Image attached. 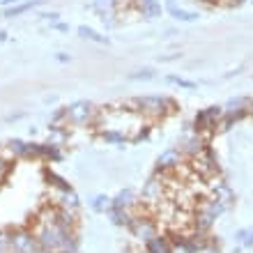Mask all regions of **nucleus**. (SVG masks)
I'll return each mask as SVG.
<instances>
[{
  "instance_id": "obj_1",
  "label": "nucleus",
  "mask_w": 253,
  "mask_h": 253,
  "mask_svg": "<svg viewBox=\"0 0 253 253\" xmlns=\"http://www.w3.org/2000/svg\"><path fill=\"white\" fill-rule=\"evenodd\" d=\"M126 106H133V111L143 113L150 120H159V118H166L168 113L177 111V101L170 99V97H164V94H147V97L129 99Z\"/></svg>"
},
{
  "instance_id": "obj_2",
  "label": "nucleus",
  "mask_w": 253,
  "mask_h": 253,
  "mask_svg": "<svg viewBox=\"0 0 253 253\" xmlns=\"http://www.w3.org/2000/svg\"><path fill=\"white\" fill-rule=\"evenodd\" d=\"M35 237H37V242H40V247L44 249V251H62L65 249V244L69 242V237L76 233H69V230H65V228L55 226V223H37L35 226Z\"/></svg>"
},
{
  "instance_id": "obj_3",
  "label": "nucleus",
  "mask_w": 253,
  "mask_h": 253,
  "mask_svg": "<svg viewBox=\"0 0 253 253\" xmlns=\"http://www.w3.org/2000/svg\"><path fill=\"white\" fill-rule=\"evenodd\" d=\"M126 230H129L133 240L140 242L143 247H145L150 240H154V237L159 235L157 223H154L152 216H147V214H133V219H131V223L126 226Z\"/></svg>"
},
{
  "instance_id": "obj_4",
  "label": "nucleus",
  "mask_w": 253,
  "mask_h": 253,
  "mask_svg": "<svg viewBox=\"0 0 253 253\" xmlns=\"http://www.w3.org/2000/svg\"><path fill=\"white\" fill-rule=\"evenodd\" d=\"M99 118V111L90 101H74L72 106H67V125L72 126H85Z\"/></svg>"
},
{
  "instance_id": "obj_5",
  "label": "nucleus",
  "mask_w": 253,
  "mask_h": 253,
  "mask_svg": "<svg viewBox=\"0 0 253 253\" xmlns=\"http://www.w3.org/2000/svg\"><path fill=\"white\" fill-rule=\"evenodd\" d=\"M40 251H44V249L40 247V242H37L33 230L21 228V230L9 233V253H40Z\"/></svg>"
},
{
  "instance_id": "obj_6",
  "label": "nucleus",
  "mask_w": 253,
  "mask_h": 253,
  "mask_svg": "<svg viewBox=\"0 0 253 253\" xmlns=\"http://www.w3.org/2000/svg\"><path fill=\"white\" fill-rule=\"evenodd\" d=\"M182 164H184V154H182L177 147H170V150L159 154V159H157V175H166V173H173V170H180Z\"/></svg>"
},
{
  "instance_id": "obj_7",
  "label": "nucleus",
  "mask_w": 253,
  "mask_h": 253,
  "mask_svg": "<svg viewBox=\"0 0 253 253\" xmlns=\"http://www.w3.org/2000/svg\"><path fill=\"white\" fill-rule=\"evenodd\" d=\"M164 198V175H157L154 173L150 180L143 184L140 189V200H143V205H154V203H159Z\"/></svg>"
},
{
  "instance_id": "obj_8",
  "label": "nucleus",
  "mask_w": 253,
  "mask_h": 253,
  "mask_svg": "<svg viewBox=\"0 0 253 253\" xmlns=\"http://www.w3.org/2000/svg\"><path fill=\"white\" fill-rule=\"evenodd\" d=\"M205 145H207V140H205V136H200V133H189V136H184V138L180 140V150L184 157H189V159H196L203 150H205Z\"/></svg>"
},
{
  "instance_id": "obj_9",
  "label": "nucleus",
  "mask_w": 253,
  "mask_h": 253,
  "mask_svg": "<svg viewBox=\"0 0 253 253\" xmlns=\"http://www.w3.org/2000/svg\"><path fill=\"white\" fill-rule=\"evenodd\" d=\"M138 203H140V200L136 198L133 189H122V191H118V196L113 198V207H115V210H133Z\"/></svg>"
},
{
  "instance_id": "obj_10",
  "label": "nucleus",
  "mask_w": 253,
  "mask_h": 253,
  "mask_svg": "<svg viewBox=\"0 0 253 253\" xmlns=\"http://www.w3.org/2000/svg\"><path fill=\"white\" fill-rule=\"evenodd\" d=\"M7 147H9V152H12L16 159H35L33 143H26V140H21V138H12Z\"/></svg>"
},
{
  "instance_id": "obj_11",
  "label": "nucleus",
  "mask_w": 253,
  "mask_h": 253,
  "mask_svg": "<svg viewBox=\"0 0 253 253\" xmlns=\"http://www.w3.org/2000/svg\"><path fill=\"white\" fill-rule=\"evenodd\" d=\"M55 205L76 212L81 203H79V196H76V191H74V189H67V191H58V193H55Z\"/></svg>"
},
{
  "instance_id": "obj_12",
  "label": "nucleus",
  "mask_w": 253,
  "mask_h": 253,
  "mask_svg": "<svg viewBox=\"0 0 253 253\" xmlns=\"http://www.w3.org/2000/svg\"><path fill=\"white\" fill-rule=\"evenodd\" d=\"M143 249H145V253H173V247H170L168 235H157V237L147 242Z\"/></svg>"
},
{
  "instance_id": "obj_13",
  "label": "nucleus",
  "mask_w": 253,
  "mask_h": 253,
  "mask_svg": "<svg viewBox=\"0 0 253 253\" xmlns=\"http://www.w3.org/2000/svg\"><path fill=\"white\" fill-rule=\"evenodd\" d=\"M166 9L173 14V19H177V21H187V23H191V21L198 19V12L182 9V7H177V2H175V0H166Z\"/></svg>"
},
{
  "instance_id": "obj_14",
  "label": "nucleus",
  "mask_w": 253,
  "mask_h": 253,
  "mask_svg": "<svg viewBox=\"0 0 253 253\" xmlns=\"http://www.w3.org/2000/svg\"><path fill=\"white\" fill-rule=\"evenodd\" d=\"M138 9L145 19H157V16H161V2L159 0H138Z\"/></svg>"
},
{
  "instance_id": "obj_15",
  "label": "nucleus",
  "mask_w": 253,
  "mask_h": 253,
  "mask_svg": "<svg viewBox=\"0 0 253 253\" xmlns=\"http://www.w3.org/2000/svg\"><path fill=\"white\" fill-rule=\"evenodd\" d=\"M90 207H92V212L97 214H106L111 207H113V198H108L106 193H99V196H94L90 200Z\"/></svg>"
},
{
  "instance_id": "obj_16",
  "label": "nucleus",
  "mask_w": 253,
  "mask_h": 253,
  "mask_svg": "<svg viewBox=\"0 0 253 253\" xmlns=\"http://www.w3.org/2000/svg\"><path fill=\"white\" fill-rule=\"evenodd\" d=\"M40 5H44V0H30V2H21V5H16V7H7L5 16H7V19H14V16H21V14H26L28 9L40 7Z\"/></svg>"
},
{
  "instance_id": "obj_17",
  "label": "nucleus",
  "mask_w": 253,
  "mask_h": 253,
  "mask_svg": "<svg viewBox=\"0 0 253 253\" xmlns=\"http://www.w3.org/2000/svg\"><path fill=\"white\" fill-rule=\"evenodd\" d=\"M92 9L99 14V16L115 14V9H118V0H94V2H92Z\"/></svg>"
},
{
  "instance_id": "obj_18",
  "label": "nucleus",
  "mask_w": 253,
  "mask_h": 253,
  "mask_svg": "<svg viewBox=\"0 0 253 253\" xmlns=\"http://www.w3.org/2000/svg\"><path fill=\"white\" fill-rule=\"evenodd\" d=\"M251 108V99H247V97H235V99H230L223 106V111H228V113H240V111H249Z\"/></svg>"
},
{
  "instance_id": "obj_19",
  "label": "nucleus",
  "mask_w": 253,
  "mask_h": 253,
  "mask_svg": "<svg viewBox=\"0 0 253 253\" xmlns=\"http://www.w3.org/2000/svg\"><path fill=\"white\" fill-rule=\"evenodd\" d=\"M76 33H79L83 40L97 42V44H108V37H104V35H99L97 30H92V28H87V26H79L76 28Z\"/></svg>"
},
{
  "instance_id": "obj_20",
  "label": "nucleus",
  "mask_w": 253,
  "mask_h": 253,
  "mask_svg": "<svg viewBox=\"0 0 253 253\" xmlns=\"http://www.w3.org/2000/svg\"><path fill=\"white\" fill-rule=\"evenodd\" d=\"M101 138L111 143V145H125L126 143V136L125 131H118V129H106V131H101Z\"/></svg>"
},
{
  "instance_id": "obj_21",
  "label": "nucleus",
  "mask_w": 253,
  "mask_h": 253,
  "mask_svg": "<svg viewBox=\"0 0 253 253\" xmlns=\"http://www.w3.org/2000/svg\"><path fill=\"white\" fill-rule=\"evenodd\" d=\"M46 180H48V184H51L53 189H58V191H67V189H72L69 187V182H65L60 175L51 173V170H46Z\"/></svg>"
},
{
  "instance_id": "obj_22",
  "label": "nucleus",
  "mask_w": 253,
  "mask_h": 253,
  "mask_svg": "<svg viewBox=\"0 0 253 253\" xmlns=\"http://www.w3.org/2000/svg\"><path fill=\"white\" fill-rule=\"evenodd\" d=\"M166 81L168 83H175V85H180V87H187V90H193V87H198V83H193V81H184V79H180V76H166Z\"/></svg>"
},
{
  "instance_id": "obj_23",
  "label": "nucleus",
  "mask_w": 253,
  "mask_h": 253,
  "mask_svg": "<svg viewBox=\"0 0 253 253\" xmlns=\"http://www.w3.org/2000/svg\"><path fill=\"white\" fill-rule=\"evenodd\" d=\"M129 79L131 81H150V79H154V72L150 67H145V69H138V72L129 74Z\"/></svg>"
},
{
  "instance_id": "obj_24",
  "label": "nucleus",
  "mask_w": 253,
  "mask_h": 253,
  "mask_svg": "<svg viewBox=\"0 0 253 253\" xmlns=\"http://www.w3.org/2000/svg\"><path fill=\"white\" fill-rule=\"evenodd\" d=\"M198 253H221V251H219V240L210 237V244H207L205 249H200Z\"/></svg>"
},
{
  "instance_id": "obj_25",
  "label": "nucleus",
  "mask_w": 253,
  "mask_h": 253,
  "mask_svg": "<svg viewBox=\"0 0 253 253\" xmlns=\"http://www.w3.org/2000/svg\"><path fill=\"white\" fill-rule=\"evenodd\" d=\"M247 235H249V230H237V233H235V242H237V244H244V240H247Z\"/></svg>"
},
{
  "instance_id": "obj_26",
  "label": "nucleus",
  "mask_w": 253,
  "mask_h": 253,
  "mask_svg": "<svg viewBox=\"0 0 253 253\" xmlns=\"http://www.w3.org/2000/svg\"><path fill=\"white\" fill-rule=\"evenodd\" d=\"M244 249H253V230H249L247 235V240H244V244H242Z\"/></svg>"
},
{
  "instance_id": "obj_27",
  "label": "nucleus",
  "mask_w": 253,
  "mask_h": 253,
  "mask_svg": "<svg viewBox=\"0 0 253 253\" xmlns=\"http://www.w3.org/2000/svg\"><path fill=\"white\" fill-rule=\"evenodd\" d=\"M53 28H55V30H62V33H65V30H69V26H67V23H53Z\"/></svg>"
},
{
  "instance_id": "obj_28",
  "label": "nucleus",
  "mask_w": 253,
  "mask_h": 253,
  "mask_svg": "<svg viewBox=\"0 0 253 253\" xmlns=\"http://www.w3.org/2000/svg\"><path fill=\"white\" fill-rule=\"evenodd\" d=\"M55 58H58V60H60V62H69V60H72V58H69V55H67V53H58V55H55Z\"/></svg>"
},
{
  "instance_id": "obj_29",
  "label": "nucleus",
  "mask_w": 253,
  "mask_h": 253,
  "mask_svg": "<svg viewBox=\"0 0 253 253\" xmlns=\"http://www.w3.org/2000/svg\"><path fill=\"white\" fill-rule=\"evenodd\" d=\"M16 2H19V0H2L0 5H2V7H9V5H16Z\"/></svg>"
},
{
  "instance_id": "obj_30",
  "label": "nucleus",
  "mask_w": 253,
  "mask_h": 253,
  "mask_svg": "<svg viewBox=\"0 0 253 253\" xmlns=\"http://www.w3.org/2000/svg\"><path fill=\"white\" fill-rule=\"evenodd\" d=\"M7 40V33H5V30H0V42H5Z\"/></svg>"
},
{
  "instance_id": "obj_31",
  "label": "nucleus",
  "mask_w": 253,
  "mask_h": 253,
  "mask_svg": "<svg viewBox=\"0 0 253 253\" xmlns=\"http://www.w3.org/2000/svg\"><path fill=\"white\" fill-rule=\"evenodd\" d=\"M122 253H136V251H133L131 247H125V251H122Z\"/></svg>"
},
{
  "instance_id": "obj_32",
  "label": "nucleus",
  "mask_w": 253,
  "mask_h": 253,
  "mask_svg": "<svg viewBox=\"0 0 253 253\" xmlns=\"http://www.w3.org/2000/svg\"><path fill=\"white\" fill-rule=\"evenodd\" d=\"M249 115H253V104H251V108H249Z\"/></svg>"
}]
</instances>
